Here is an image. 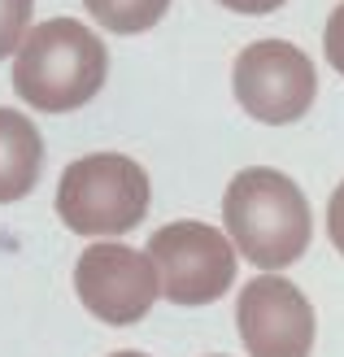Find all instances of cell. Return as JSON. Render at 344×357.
Returning a JSON list of instances; mask_svg holds the SVG:
<instances>
[{"label": "cell", "mask_w": 344, "mask_h": 357, "mask_svg": "<svg viewBox=\"0 0 344 357\" xmlns=\"http://www.w3.org/2000/svg\"><path fill=\"white\" fill-rule=\"evenodd\" d=\"M223 222L235 253L266 275L305 257L314 236V213L305 192L270 166H248L231 178L223 196Z\"/></svg>", "instance_id": "6da1fadb"}, {"label": "cell", "mask_w": 344, "mask_h": 357, "mask_svg": "<svg viewBox=\"0 0 344 357\" xmlns=\"http://www.w3.org/2000/svg\"><path fill=\"white\" fill-rule=\"evenodd\" d=\"M110 75V52L92 26L75 17H48L27 31L13 52V92L35 114H70L96 100Z\"/></svg>", "instance_id": "7a4b0ae2"}, {"label": "cell", "mask_w": 344, "mask_h": 357, "mask_svg": "<svg viewBox=\"0 0 344 357\" xmlns=\"http://www.w3.org/2000/svg\"><path fill=\"white\" fill-rule=\"evenodd\" d=\"M149 174L122 153H87L61 170L57 213L61 222L87 240H114L144 222L149 213Z\"/></svg>", "instance_id": "3957f363"}, {"label": "cell", "mask_w": 344, "mask_h": 357, "mask_svg": "<svg viewBox=\"0 0 344 357\" xmlns=\"http://www.w3.org/2000/svg\"><path fill=\"white\" fill-rule=\"evenodd\" d=\"M149 261L157 271L161 296L170 305H209L231 292L235 283V244L209 222H170L153 231L149 240Z\"/></svg>", "instance_id": "277c9868"}, {"label": "cell", "mask_w": 344, "mask_h": 357, "mask_svg": "<svg viewBox=\"0 0 344 357\" xmlns=\"http://www.w3.org/2000/svg\"><path fill=\"white\" fill-rule=\"evenodd\" d=\"M235 100L253 122L287 127L310 114L318 96V70L297 44L287 40H257L248 44L231 66Z\"/></svg>", "instance_id": "5b68a950"}, {"label": "cell", "mask_w": 344, "mask_h": 357, "mask_svg": "<svg viewBox=\"0 0 344 357\" xmlns=\"http://www.w3.org/2000/svg\"><path fill=\"white\" fill-rule=\"evenodd\" d=\"M75 292L83 301V310L100 318L105 327H131L153 310V301L161 296V283L149 253L114 240H96L75 261Z\"/></svg>", "instance_id": "8992f818"}, {"label": "cell", "mask_w": 344, "mask_h": 357, "mask_svg": "<svg viewBox=\"0 0 344 357\" xmlns=\"http://www.w3.org/2000/svg\"><path fill=\"white\" fill-rule=\"evenodd\" d=\"M235 331L248 357H310L314 353V305L283 275H257L235 296Z\"/></svg>", "instance_id": "52a82bcc"}, {"label": "cell", "mask_w": 344, "mask_h": 357, "mask_svg": "<svg viewBox=\"0 0 344 357\" xmlns=\"http://www.w3.org/2000/svg\"><path fill=\"white\" fill-rule=\"evenodd\" d=\"M40 174H44L40 127L17 109H0V205L22 201L40 183Z\"/></svg>", "instance_id": "ba28073f"}, {"label": "cell", "mask_w": 344, "mask_h": 357, "mask_svg": "<svg viewBox=\"0 0 344 357\" xmlns=\"http://www.w3.org/2000/svg\"><path fill=\"white\" fill-rule=\"evenodd\" d=\"M83 9L114 35H140L166 17L170 0H83Z\"/></svg>", "instance_id": "9c48e42d"}, {"label": "cell", "mask_w": 344, "mask_h": 357, "mask_svg": "<svg viewBox=\"0 0 344 357\" xmlns=\"http://www.w3.org/2000/svg\"><path fill=\"white\" fill-rule=\"evenodd\" d=\"M31 9H35V0H0V61L22 48L27 31H31Z\"/></svg>", "instance_id": "30bf717a"}, {"label": "cell", "mask_w": 344, "mask_h": 357, "mask_svg": "<svg viewBox=\"0 0 344 357\" xmlns=\"http://www.w3.org/2000/svg\"><path fill=\"white\" fill-rule=\"evenodd\" d=\"M327 61L336 66V75H344V5H336V13L327 17V35H322Z\"/></svg>", "instance_id": "8fae6325"}, {"label": "cell", "mask_w": 344, "mask_h": 357, "mask_svg": "<svg viewBox=\"0 0 344 357\" xmlns=\"http://www.w3.org/2000/svg\"><path fill=\"white\" fill-rule=\"evenodd\" d=\"M327 236H331V244L344 257V183L331 192V201H327Z\"/></svg>", "instance_id": "7c38bea8"}, {"label": "cell", "mask_w": 344, "mask_h": 357, "mask_svg": "<svg viewBox=\"0 0 344 357\" xmlns=\"http://www.w3.org/2000/svg\"><path fill=\"white\" fill-rule=\"evenodd\" d=\"M223 9H231V13H248V17H262V13H275L283 0H218Z\"/></svg>", "instance_id": "4fadbf2b"}, {"label": "cell", "mask_w": 344, "mask_h": 357, "mask_svg": "<svg viewBox=\"0 0 344 357\" xmlns=\"http://www.w3.org/2000/svg\"><path fill=\"white\" fill-rule=\"evenodd\" d=\"M110 357H149V353H135V349H122V353H110Z\"/></svg>", "instance_id": "5bb4252c"}]
</instances>
